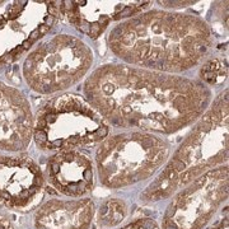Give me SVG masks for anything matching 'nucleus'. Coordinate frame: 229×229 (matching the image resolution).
<instances>
[{"label":"nucleus","mask_w":229,"mask_h":229,"mask_svg":"<svg viewBox=\"0 0 229 229\" xmlns=\"http://www.w3.org/2000/svg\"><path fill=\"white\" fill-rule=\"evenodd\" d=\"M84 93L116 126L164 134L195 121L210 101V90L196 82L122 65L97 69Z\"/></svg>","instance_id":"nucleus-1"},{"label":"nucleus","mask_w":229,"mask_h":229,"mask_svg":"<svg viewBox=\"0 0 229 229\" xmlns=\"http://www.w3.org/2000/svg\"><path fill=\"white\" fill-rule=\"evenodd\" d=\"M112 51L127 63L167 71L196 65L211 45L206 23L190 14L149 12L111 31Z\"/></svg>","instance_id":"nucleus-2"},{"label":"nucleus","mask_w":229,"mask_h":229,"mask_svg":"<svg viewBox=\"0 0 229 229\" xmlns=\"http://www.w3.org/2000/svg\"><path fill=\"white\" fill-rule=\"evenodd\" d=\"M228 92L223 93L215 105L176 152L164 171L141 194L148 202L164 200L190 185L211 167L227 162L228 146Z\"/></svg>","instance_id":"nucleus-3"},{"label":"nucleus","mask_w":229,"mask_h":229,"mask_svg":"<svg viewBox=\"0 0 229 229\" xmlns=\"http://www.w3.org/2000/svg\"><path fill=\"white\" fill-rule=\"evenodd\" d=\"M168 155L163 140L144 134H124L106 140L97 150L98 176L103 186L121 188L149 178Z\"/></svg>","instance_id":"nucleus-4"},{"label":"nucleus","mask_w":229,"mask_h":229,"mask_svg":"<svg viewBox=\"0 0 229 229\" xmlns=\"http://www.w3.org/2000/svg\"><path fill=\"white\" fill-rule=\"evenodd\" d=\"M228 197V168L207 171L173 197L162 229H202Z\"/></svg>","instance_id":"nucleus-5"},{"label":"nucleus","mask_w":229,"mask_h":229,"mask_svg":"<svg viewBox=\"0 0 229 229\" xmlns=\"http://www.w3.org/2000/svg\"><path fill=\"white\" fill-rule=\"evenodd\" d=\"M48 178L55 188L71 197H82L93 190V167L87 157L75 152H64L48 163Z\"/></svg>","instance_id":"nucleus-6"},{"label":"nucleus","mask_w":229,"mask_h":229,"mask_svg":"<svg viewBox=\"0 0 229 229\" xmlns=\"http://www.w3.org/2000/svg\"><path fill=\"white\" fill-rule=\"evenodd\" d=\"M94 204L89 198L51 200L36 215L37 229H89Z\"/></svg>","instance_id":"nucleus-7"},{"label":"nucleus","mask_w":229,"mask_h":229,"mask_svg":"<svg viewBox=\"0 0 229 229\" xmlns=\"http://www.w3.org/2000/svg\"><path fill=\"white\" fill-rule=\"evenodd\" d=\"M127 214V206L122 200L109 198L102 204L98 213V224L103 228L120 224Z\"/></svg>","instance_id":"nucleus-8"},{"label":"nucleus","mask_w":229,"mask_h":229,"mask_svg":"<svg viewBox=\"0 0 229 229\" xmlns=\"http://www.w3.org/2000/svg\"><path fill=\"white\" fill-rule=\"evenodd\" d=\"M121 229H159L158 224L155 223V220L153 219H149V218H145V219H137V220L130 223L127 224L126 227L121 228Z\"/></svg>","instance_id":"nucleus-9"},{"label":"nucleus","mask_w":229,"mask_h":229,"mask_svg":"<svg viewBox=\"0 0 229 229\" xmlns=\"http://www.w3.org/2000/svg\"><path fill=\"white\" fill-rule=\"evenodd\" d=\"M35 140L37 143V145H39L41 148H45L47 144L48 139H47V133L45 130H36L35 133Z\"/></svg>","instance_id":"nucleus-10"},{"label":"nucleus","mask_w":229,"mask_h":229,"mask_svg":"<svg viewBox=\"0 0 229 229\" xmlns=\"http://www.w3.org/2000/svg\"><path fill=\"white\" fill-rule=\"evenodd\" d=\"M105 31V28H103L102 26H101L99 23H97V22H93V23H90V27H89V37L90 38H97L98 36L101 35V33Z\"/></svg>","instance_id":"nucleus-11"},{"label":"nucleus","mask_w":229,"mask_h":229,"mask_svg":"<svg viewBox=\"0 0 229 229\" xmlns=\"http://www.w3.org/2000/svg\"><path fill=\"white\" fill-rule=\"evenodd\" d=\"M39 36H41V35H39V32H38V29H35V31H33V32L32 33H31V36H29V41L31 42H32V43H33V42H35L36 41V39H37L38 37H39Z\"/></svg>","instance_id":"nucleus-12"},{"label":"nucleus","mask_w":229,"mask_h":229,"mask_svg":"<svg viewBox=\"0 0 229 229\" xmlns=\"http://www.w3.org/2000/svg\"><path fill=\"white\" fill-rule=\"evenodd\" d=\"M37 29H38L39 35H45V33H47V32H48V29H50V27H47V26H46V24H42V26H39Z\"/></svg>","instance_id":"nucleus-13"},{"label":"nucleus","mask_w":229,"mask_h":229,"mask_svg":"<svg viewBox=\"0 0 229 229\" xmlns=\"http://www.w3.org/2000/svg\"><path fill=\"white\" fill-rule=\"evenodd\" d=\"M54 23V17L52 15H47V17L45 18V24L47 27H51V24Z\"/></svg>","instance_id":"nucleus-14"},{"label":"nucleus","mask_w":229,"mask_h":229,"mask_svg":"<svg viewBox=\"0 0 229 229\" xmlns=\"http://www.w3.org/2000/svg\"><path fill=\"white\" fill-rule=\"evenodd\" d=\"M31 46H32V42H31L29 39H26V41L22 43V48H23V50H28Z\"/></svg>","instance_id":"nucleus-15"},{"label":"nucleus","mask_w":229,"mask_h":229,"mask_svg":"<svg viewBox=\"0 0 229 229\" xmlns=\"http://www.w3.org/2000/svg\"><path fill=\"white\" fill-rule=\"evenodd\" d=\"M214 229H228V220H227V218H225V220H223V222H222L220 227L214 228Z\"/></svg>","instance_id":"nucleus-16"}]
</instances>
